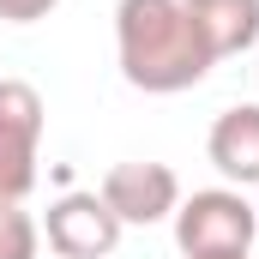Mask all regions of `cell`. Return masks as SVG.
Masks as SVG:
<instances>
[{"label": "cell", "instance_id": "6da1fadb", "mask_svg": "<svg viewBox=\"0 0 259 259\" xmlns=\"http://www.w3.org/2000/svg\"><path fill=\"white\" fill-rule=\"evenodd\" d=\"M115 55H121V78L145 97L193 91L217 66L181 0H121L115 6Z\"/></svg>", "mask_w": 259, "mask_h": 259}, {"label": "cell", "instance_id": "7a4b0ae2", "mask_svg": "<svg viewBox=\"0 0 259 259\" xmlns=\"http://www.w3.org/2000/svg\"><path fill=\"white\" fill-rule=\"evenodd\" d=\"M259 235L253 205L235 187H205L175 205V247L187 259H241Z\"/></svg>", "mask_w": 259, "mask_h": 259}, {"label": "cell", "instance_id": "3957f363", "mask_svg": "<svg viewBox=\"0 0 259 259\" xmlns=\"http://www.w3.org/2000/svg\"><path fill=\"white\" fill-rule=\"evenodd\" d=\"M42 157V97L24 78H0V199H30Z\"/></svg>", "mask_w": 259, "mask_h": 259}, {"label": "cell", "instance_id": "277c9868", "mask_svg": "<svg viewBox=\"0 0 259 259\" xmlns=\"http://www.w3.org/2000/svg\"><path fill=\"white\" fill-rule=\"evenodd\" d=\"M103 205L121 217V229H151L163 217H175L181 205V175L169 163H115L103 175Z\"/></svg>", "mask_w": 259, "mask_h": 259}, {"label": "cell", "instance_id": "5b68a950", "mask_svg": "<svg viewBox=\"0 0 259 259\" xmlns=\"http://www.w3.org/2000/svg\"><path fill=\"white\" fill-rule=\"evenodd\" d=\"M42 235L61 259H109L121 247V217L103 205V193H61L42 217Z\"/></svg>", "mask_w": 259, "mask_h": 259}, {"label": "cell", "instance_id": "8992f818", "mask_svg": "<svg viewBox=\"0 0 259 259\" xmlns=\"http://www.w3.org/2000/svg\"><path fill=\"white\" fill-rule=\"evenodd\" d=\"M205 157L223 181L235 187H259V103H235L223 109L211 133H205Z\"/></svg>", "mask_w": 259, "mask_h": 259}, {"label": "cell", "instance_id": "52a82bcc", "mask_svg": "<svg viewBox=\"0 0 259 259\" xmlns=\"http://www.w3.org/2000/svg\"><path fill=\"white\" fill-rule=\"evenodd\" d=\"M181 6L193 18L199 42L211 49V61L247 55L259 42V0H181Z\"/></svg>", "mask_w": 259, "mask_h": 259}, {"label": "cell", "instance_id": "ba28073f", "mask_svg": "<svg viewBox=\"0 0 259 259\" xmlns=\"http://www.w3.org/2000/svg\"><path fill=\"white\" fill-rule=\"evenodd\" d=\"M36 247H42V223L18 199H0V259H36Z\"/></svg>", "mask_w": 259, "mask_h": 259}, {"label": "cell", "instance_id": "9c48e42d", "mask_svg": "<svg viewBox=\"0 0 259 259\" xmlns=\"http://www.w3.org/2000/svg\"><path fill=\"white\" fill-rule=\"evenodd\" d=\"M61 0H0V24H36V18H49Z\"/></svg>", "mask_w": 259, "mask_h": 259}, {"label": "cell", "instance_id": "30bf717a", "mask_svg": "<svg viewBox=\"0 0 259 259\" xmlns=\"http://www.w3.org/2000/svg\"><path fill=\"white\" fill-rule=\"evenodd\" d=\"M241 259H247V253H241Z\"/></svg>", "mask_w": 259, "mask_h": 259}]
</instances>
